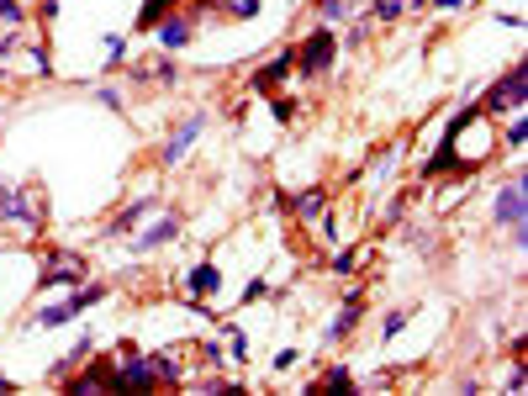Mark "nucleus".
<instances>
[{
	"label": "nucleus",
	"instance_id": "nucleus-18",
	"mask_svg": "<svg viewBox=\"0 0 528 396\" xmlns=\"http://www.w3.org/2000/svg\"><path fill=\"white\" fill-rule=\"evenodd\" d=\"M212 11H222L228 22H254V16L264 11V0H206Z\"/></svg>",
	"mask_w": 528,
	"mask_h": 396
},
{
	"label": "nucleus",
	"instance_id": "nucleus-16",
	"mask_svg": "<svg viewBox=\"0 0 528 396\" xmlns=\"http://www.w3.org/2000/svg\"><path fill=\"white\" fill-rule=\"evenodd\" d=\"M307 391H338V396H349V391H360V381H354V370H349V365H328Z\"/></svg>",
	"mask_w": 528,
	"mask_h": 396
},
{
	"label": "nucleus",
	"instance_id": "nucleus-15",
	"mask_svg": "<svg viewBox=\"0 0 528 396\" xmlns=\"http://www.w3.org/2000/svg\"><path fill=\"white\" fill-rule=\"evenodd\" d=\"M222 291V270L212 259H201V264H191V275H185V296H201V301H212Z\"/></svg>",
	"mask_w": 528,
	"mask_h": 396
},
{
	"label": "nucleus",
	"instance_id": "nucleus-14",
	"mask_svg": "<svg viewBox=\"0 0 528 396\" xmlns=\"http://www.w3.org/2000/svg\"><path fill=\"white\" fill-rule=\"evenodd\" d=\"M148 212H159V196H138V201H127V206L106 222L101 233H106V238H132V233H138V222H143Z\"/></svg>",
	"mask_w": 528,
	"mask_h": 396
},
{
	"label": "nucleus",
	"instance_id": "nucleus-9",
	"mask_svg": "<svg viewBox=\"0 0 528 396\" xmlns=\"http://www.w3.org/2000/svg\"><path fill=\"white\" fill-rule=\"evenodd\" d=\"M201 132H206V111H191V117H185L175 132H169V143L159 148V164H164V169H175V164L201 143Z\"/></svg>",
	"mask_w": 528,
	"mask_h": 396
},
{
	"label": "nucleus",
	"instance_id": "nucleus-22",
	"mask_svg": "<svg viewBox=\"0 0 528 396\" xmlns=\"http://www.w3.org/2000/svg\"><path fill=\"white\" fill-rule=\"evenodd\" d=\"M175 6H180V0H143V11H138V27H143V32H154V22H159V16H169Z\"/></svg>",
	"mask_w": 528,
	"mask_h": 396
},
{
	"label": "nucleus",
	"instance_id": "nucleus-27",
	"mask_svg": "<svg viewBox=\"0 0 528 396\" xmlns=\"http://www.w3.org/2000/svg\"><path fill=\"white\" fill-rule=\"evenodd\" d=\"M328 270H333V275H354V270H360V249H338Z\"/></svg>",
	"mask_w": 528,
	"mask_h": 396
},
{
	"label": "nucleus",
	"instance_id": "nucleus-7",
	"mask_svg": "<svg viewBox=\"0 0 528 396\" xmlns=\"http://www.w3.org/2000/svg\"><path fill=\"white\" fill-rule=\"evenodd\" d=\"M90 280V259L85 254H74V249H53L43 259V270H37V291H53V286H85Z\"/></svg>",
	"mask_w": 528,
	"mask_h": 396
},
{
	"label": "nucleus",
	"instance_id": "nucleus-28",
	"mask_svg": "<svg viewBox=\"0 0 528 396\" xmlns=\"http://www.w3.org/2000/svg\"><path fill=\"white\" fill-rule=\"evenodd\" d=\"M0 22H6V27H22V22H27V6H22V0H0Z\"/></svg>",
	"mask_w": 528,
	"mask_h": 396
},
{
	"label": "nucleus",
	"instance_id": "nucleus-25",
	"mask_svg": "<svg viewBox=\"0 0 528 396\" xmlns=\"http://www.w3.org/2000/svg\"><path fill=\"white\" fill-rule=\"evenodd\" d=\"M407 323H412V307H391V312H386V323H381V338H386V344H391V338H396V333H402Z\"/></svg>",
	"mask_w": 528,
	"mask_h": 396
},
{
	"label": "nucleus",
	"instance_id": "nucleus-29",
	"mask_svg": "<svg viewBox=\"0 0 528 396\" xmlns=\"http://www.w3.org/2000/svg\"><path fill=\"white\" fill-rule=\"evenodd\" d=\"M96 101H101L106 111H127V96H122L117 85H101V90H96Z\"/></svg>",
	"mask_w": 528,
	"mask_h": 396
},
{
	"label": "nucleus",
	"instance_id": "nucleus-19",
	"mask_svg": "<svg viewBox=\"0 0 528 396\" xmlns=\"http://www.w3.org/2000/svg\"><path fill=\"white\" fill-rule=\"evenodd\" d=\"M354 11H360L354 0H317V22H323V27H344Z\"/></svg>",
	"mask_w": 528,
	"mask_h": 396
},
{
	"label": "nucleus",
	"instance_id": "nucleus-33",
	"mask_svg": "<svg viewBox=\"0 0 528 396\" xmlns=\"http://www.w3.org/2000/svg\"><path fill=\"white\" fill-rule=\"evenodd\" d=\"M270 111H275V117H280V122H291V117H296V111H301V106H296V101H286V96H275V101H270Z\"/></svg>",
	"mask_w": 528,
	"mask_h": 396
},
{
	"label": "nucleus",
	"instance_id": "nucleus-34",
	"mask_svg": "<svg viewBox=\"0 0 528 396\" xmlns=\"http://www.w3.org/2000/svg\"><path fill=\"white\" fill-rule=\"evenodd\" d=\"M270 296V286H264V280H249V286H243V307H249V301H264Z\"/></svg>",
	"mask_w": 528,
	"mask_h": 396
},
{
	"label": "nucleus",
	"instance_id": "nucleus-37",
	"mask_svg": "<svg viewBox=\"0 0 528 396\" xmlns=\"http://www.w3.org/2000/svg\"><path fill=\"white\" fill-rule=\"evenodd\" d=\"M0 391H16V381H11V375H6V370H0Z\"/></svg>",
	"mask_w": 528,
	"mask_h": 396
},
{
	"label": "nucleus",
	"instance_id": "nucleus-13",
	"mask_svg": "<svg viewBox=\"0 0 528 396\" xmlns=\"http://www.w3.org/2000/svg\"><path fill=\"white\" fill-rule=\"evenodd\" d=\"M286 74H296V48H280L264 69L249 74V90H259V96H275V85L286 80Z\"/></svg>",
	"mask_w": 528,
	"mask_h": 396
},
{
	"label": "nucleus",
	"instance_id": "nucleus-32",
	"mask_svg": "<svg viewBox=\"0 0 528 396\" xmlns=\"http://www.w3.org/2000/svg\"><path fill=\"white\" fill-rule=\"evenodd\" d=\"M32 64H37V74H43V80H48V74H53V59H48V43H37V48H32Z\"/></svg>",
	"mask_w": 528,
	"mask_h": 396
},
{
	"label": "nucleus",
	"instance_id": "nucleus-4",
	"mask_svg": "<svg viewBox=\"0 0 528 396\" xmlns=\"http://www.w3.org/2000/svg\"><path fill=\"white\" fill-rule=\"evenodd\" d=\"M523 101H528V64L513 59L507 74H497V80L486 85V96L476 106H481V117H502V111H518Z\"/></svg>",
	"mask_w": 528,
	"mask_h": 396
},
{
	"label": "nucleus",
	"instance_id": "nucleus-17",
	"mask_svg": "<svg viewBox=\"0 0 528 396\" xmlns=\"http://www.w3.org/2000/svg\"><path fill=\"white\" fill-rule=\"evenodd\" d=\"M90 349H96V338H90V333H80V338H74V344H69V354H64V360H59V365H53V370H48V381H53V386H59V381H64V375L74 370V365H80V360H90Z\"/></svg>",
	"mask_w": 528,
	"mask_h": 396
},
{
	"label": "nucleus",
	"instance_id": "nucleus-38",
	"mask_svg": "<svg viewBox=\"0 0 528 396\" xmlns=\"http://www.w3.org/2000/svg\"><path fill=\"white\" fill-rule=\"evenodd\" d=\"M0 111H6V101H0Z\"/></svg>",
	"mask_w": 528,
	"mask_h": 396
},
{
	"label": "nucleus",
	"instance_id": "nucleus-23",
	"mask_svg": "<svg viewBox=\"0 0 528 396\" xmlns=\"http://www.w3.org/2000/svg\"><path fill=\"white\" fill-rule=\"evenodd\" d=\"M507 117H513V122H507V148H513V154H523V143H528V122H523V106L518 111H507Z\"/></svg>",
	"mask_w": 528,
	"mask_h": 396
},
{
	"label": "nucleus",
	"instance_id": "nucleus-20",
	"mask_svg": "<svg viewBox=\"0 0 528 396\" xmlns=\"http://www.w3.org/2000/svg\"><path fill=\"white\" fill-rule=\"evenodd\" d=\"M365 6H370L365 16H370V22H381V27H391V22H402V16L412 11V6H407V0H365Z\"/></svg>",
	"mask_w": 528,
	"mask_h": 396
},
{
	"label": "nucleus",
	"instance_id": "nucleus-35",
	"mask_svg": "<svg viewBox=\"0 0 528 396\" xmlns=\"http://www.w3.org/2000/svg\"><path fill=\"white\" fill-rule=\"evenodd\" d=\"M291 365H301V349H280L275 354V370H291Z\"/></svg>",
	"mask_w": 528,
	"mask_h": 396
},
{
	"label": "nucleus",
	"instance_id": "nucleus-36",
	"mask_svg": "<svg viewBox=\"0 0 528 396\" xmlns=\"http://www.w3.org/2000/svg\"><path fill=\"white\" fill-rule=\"evenodd\" d=\"M423 6H433V11H449V16H455V11H465V0H423Z\"/></svg>",
	"mask_w": 528,
	"mask_h": 396
},
{
	"label": "nucleus",
	"instance_id": "nucleus-10",
	"mask_svg": "<svg viewBox=\"0 0 528 396\" xmlns=\"http://www.w3.org/2000/svg\"><path fill=\"white\" fill-rule=\"evenodd\" d=\"M275 206H280V212H291L296 222H317L328 212V185H312V191H301V196L275 191Z\"/></svg>",
	"mask_w": 528,
	"mask_h": 396
},
{
	"label": "nucleus",
	"instance_id": "nucleus-5",
	"mask_svg": "<svg viewBox=\"0 0 528 396\" xmlns=\"http://www.w3.org/2000/svg\"><path fill=\"white\" fill-rule=\"evenodd\" d=\"M338 53H344L338 32H333V27H317L307 43H296V74H307V80H323V74H333Z\"/></svg>",
	"mask_w": 528,
	"mask_h": 396
},
{
	"label": "nucleus",
	"instance_id": "nucleus-21",
	"mask_svg": "<svg viewBox=\"0 0 528 396\" xmlns=\"http://www.w3.org/2000/svg\"><path fill=\"white\" fill-rule=\"evenodd\" d=\"M132 74H138V80H164V85H175V80H180V64L169 59V53H159L148 69H132Z\"/></svg>",
	"mask_w": 528,
	"mask_h": 396
},
{
	"label": "nucleus",
	"instance_id": "nucleus-26",
	"mask_svg": "<svg viewBox=\"0 0 528 396\" xmlns=\"http://www.w3.org/2000/svg\"><path fill=\"white\" fill-rule=\"evenodd\" d=\"M127 53H132V48H127V37L111 32V37H106V69H122V64H127Z\"/></svg>",
	"mask_w": 528,
	"mask_h": 396
},
{
	"label": "nucleus",
	"instance_id": "nucleus-12",
	"mask_svg": "<svg viewBox=\"0 0 528 396\" xmlns=\"http://www.w3.org/2000/svg\"><path fill=\"white\" fill-rule=\"evenodd\" d=\"M180 228H185V217H180V212H164V217H154V228L132 233V249H138V254H154V249H164V243H175Z\"/></svg>",
	"mask_w": 528,
	"mask_h": 396
},
{
	"label": "nucleus",
	"instance_id": "nucleus-8",
	"mask_svg": "<svg viewBox=\"0 0 528 396\" xmlns=\"http://www.w3.org/2000/svg\"><path fill=\"white\" fill-rule=\"evenodd\" d=\"M59 386H64V391H74V396L117 391V360H80V365H74Z\"/></svg>",
	"mask_w": 528,
	"mask_h": 396
},
{
	"label": "nucleus",
	"instance_id": "nucleus-6",
	"mask_svg": "<svg viewBox=\"0 0 528 396\" xmlns=\"http://www.w3.org/2000/svg\"><path fill=\"white\" fill-rule=\"evenodd\" d=\"M117 349H122V354H117V391H154V386H164L154 354H143L132 338H122Z\"/></svg>",
	"mask_w": 528,
	"mask_h": 396
},
{
	"label": "nucleus",
	"instance_id": "nucleus-3",
	"mask_svg": "<svg viewBox=\"0 0 528 396\" xmlns=\"http://www.w3.org/2000/svg\"><path fill=\"white\" fill-rule=\"evenodd\" d=\"M492 217H497V228L523 249V238H528V175L523 169H513V175L502 180V191L492 201Z\"/></svg>",
	"mask_w": 528,
	"mask_h": 396
},
{
	"label": "nucleus",
	"instance_id": "nucleus-1",
	"mask_svg": "<svg viewBox=\"0 0 528 396\" xmlns=\"http://www.w3.org/2000/svg\"><path fill=\"white\" fill-rule=\"evenodd\" d=\"M0 222L22 238H43L48 233V196L37 180H6L0 185Z\"/></svg>",
	"mask_w": 528,
	"mask_h": 396
},
{
	"label": "nucleus",
	"instance_id": "nucleus-31",
	"mask_svg": "<svg viewBox=\"0 0 528 396\" xmlns=\"http://www.w3.org/2000/svg\"><path fill=\"white\" fill-rule=\"evenodd\" d=\"M507 391H513V396H523V391H528V375H523V360H513V370H507Z\"/></svg>",
	"mask_w": 528,
	"mask_h": 396
},
{
	"label": "nucleus",
	"instance_id": "nucleus-24",
	"mask_svg": "<svg viewBox=\"0 0 528 396\" xmlns=\"http://www.w3.org/2000/svg\"><path fill=\"white\" fill-rule=\"evenodd\" d=\"M412 201H418V191H402V196H391V206L381 212V228H396V222L407 217V206H412Z\"/></svg>",
	"mask_w": 528,
	"mask_h": 396
},
{
	"label": "nucleus",
	"instance_id": "nucleus-2",
	"mask_svg": "<svg viewBox=\"0 0 528 396\" xmlns=\"http://www.w3.org/2000/svg\"><path fill=\"white\" fill-rule=\"evenodd\" d=\"M111 296V286L106 280H85V286H74L59 307H43V312H32L27 317V328L32 333H48V328H64V323H80V312H90L96 301H106Z\"/></svg>",
	"mask_w": 528,
	"mask_h": 396
},
{
	"label": "nucleus",
	"instance_id": "nucleus-30",
	"mask_svg": "<svg viewBox=\"0 0 528 396\" xmlns=\"http://www.w3.org/2000/svg\"><path fill=\"white\" fill-rule=\"evenodd\" d=\"M228 349H233V360H238V365H249V338H243L233 323H228Z\"/></svg>",
	"mask_w": 528,
	"mask_h": 396
},
{
	"label": "nucleus",
	"instance_id": "nucleus-11",
	"mask_svg": "<svg viewBox=\"0 0 528 396\" xmlns=\"http://www.w3.org/2000/svg\"><path fill=\"white\" fill-rule=\"evenodd\" d=\"M360 317H365V296L360 291H349L344 301H338V317L323 328V349H333V344H344V338L360 328Z\"/></svg>",
	"mask_w": 528,
	"mask_h": 396
}]
</instances>
